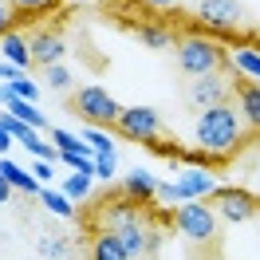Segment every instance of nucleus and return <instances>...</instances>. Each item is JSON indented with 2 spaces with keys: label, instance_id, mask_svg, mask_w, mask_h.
<instances>
[{
  "label": "nucleus",
  "instance_id": "473e14b6",
  "mask_svg": "<svg viewBox=\"0 0 260 260\" xmlns=\"http://www.w3.org/2000/svg\"><path fill=\"white\" fill-rule=\"evenodd\" d=\"M4 67H8V63H4ZM4 67H0V83H4Z\"/></svg>",
  "mask_w": 260,
  "mask_h": 260
},
{
  "label": "nucleus",
  "instance_id": "f03ea898",
  "mask_svg": "<svg viewBox=\"0 0 260 260\" xmlns=\"http://www.w3.org/2000/svg\"><path fill=\"white\" fill-rule=\"evenodd\" d=\"M213 189H217V178H213L205 166H185L174 181H158V197H162V201H178V205H185V201H205Z\"/></svg>",
  "mask_w": 260,
  "mask_h": 260
},
{
  "label": "nucleus",
  "instance_id": "f704fd0d",
  "mask_svg": "<svg viewBox=\"0 0 260 260\" xmlns=\"http://www.w3.org/2000/svg\"><path fill=\"white\" fill-rule=\"evenodd\" d=\"M256 225H260V209H256Z\"/></svg>",
  "mask_w": 260,
  "mask_h": 260
},
{
  "label": "nucleus",
  "instance_id": "f8f14e48",
  "mask_svg": "<svg viewBox=\"0 0 260 260\" xmlns=\"http://www.w3.org/2000/svg\"><path fill=\"white\" fill-rule=\"evenodd\" d=\"M237 111H241L244 126L260 130V83H244L241 91H237Z\"/></svg>",
  "mask_w": 260,
  "mask_h": 260
},
{
  "label": "nucleus",
  "instance_id": "393cba45",
  "mask_svg": "<svg viewBox=\"0 0 260 260\" xmlns=\"http://www.w3.org/2000/svg\"><path fill=\"white\" fill-rule=\"evenodd\" d=\"M59 0H12V8L24 12V16H36V12H51Z\"/></svg>",
  "mask_w": 260,
  "mask_h": 260
},
{
  "label": "nucleus",
  "instance_id": "20e7f679",
  "mask_svg": "<svg viewBox=\"0 0 260 260\" xmlns=\"http://www.w3.org/2000/svg\"><path fill=\"white\" fill-rule=\"evenodd\" d=\"M174 225H178V233L185 241L209 244L213 237H217V213H213V205H205V201H185V205H178V213H174Z\"/></svg>",
  "mask_w": 260,
  "mask_h": 260
},
{
  "label": "nucleus",
  "instance_id": "f257e3e1",
  "mask_svg": "<svg viewBox=\"0 0 260 260\" xmlns=\"http://www.w3.org/2000/svg\"><path fill=\"white\" fill-rule=\"evenodd\" d=\"M241 138H244V118L229 103H217V107H209V111H201L193 118V142L201 154L225 158V154H233L241 146Z\"/></svg>",
  "mask_w": 260,
  "mask_h": 260
},
{
  "label": "nucleus",
  "instance_id": "5701e85b",
  "mask_svg": "<svg viewBox=\"0 0 260 260\" xmlns=\"http://www.w3.org/2000/svg\"><path fill=\"white\" fill-rule=\"evenodd\" d=\"M44 83H48L51 91H71V67H63V63L44 67Z\"/></svg>",
  "mask_w": 260,
  "mask_h": 260
},
{
  "label": "nucleus",
  "instance_id": "a211bd4d",
  "mask_svg": "<svg viewBox=\"0 0 260 260\" xmlns=\"http://www.w3.org/2000/svg\"><path fill=\"white\" fill-rule=\"evenodd\" d=\"M0 51H4V59H8V63H16V67H28V63H32L28 40H24V36H16V32L0 36Z\"/></svg>",
  "mask_w": 260,
  "mask_h": 260
},
{
  "label": "nucleus",
  "instance_id": "2eb2a0df",
  "mask_svg": "<svg viewBox=\"0 0 260 260\" xmlns=\"http://www.w3.org/2000/svg\"><path fill=\"white\" fill-rule=\"evenodd\" d=\"M91 260H130V252L122 248V241L114 237L111 229H107V233H99L95 244H91Z\"/></svg>",
  "mask_w": 260,
  "mask_h": 260
},
{
  "label": "nucleus",
  "instance_id": "cd10ccee",
  "mask_svg": "<svg viewBox=\"0 0 260 260\" xmlns=\"http://www.w3.org/2000/svg\"><path fill=\"white\" fill-rule=\"evenodd\" d=\"M12 24H16V8L0 0V36H8V32H12Z\"/></svg>",
  "mask_w": 260,
  "mask_h": 260
},
{
  "label": "nucleus",
  "instance_id": "9d476101",
  "mask_svg": "<svg viewBox=\"0 0 260 260\" xmlns=\"http://www.w3.org/2000/svg\"><path fill=\"white\" fill-rule=\"evenodd\" d=\"M225 95H229V83L213 71V75H197L193 83H189V103L193 107H201V111H209V107H217V103H225Z\"/></svg>",
  "mask_w": 260,
  "mask_h": 260
},
{
  "label": "nucleus",
  "instance_id": "bb28decb",
  "mask_svg": "<svg viewBox=\"0 0 260 260\" xmlns=\"http://www.w3.org/2000/svg\"><path fill=\"white\" fill-rule=\"evenodd\" d=\"M95 178L99 181L114 178V154H95Z\"/></svg>",
  "mask_w": 260,
  "mask_h": 260
},
{
  "label": "nucleus",
  "instance_id": "6e6552de",
  "mask_svg": "<svg viewBox=\"0 0 260 260\" xmlns=\"http://www.w3.org/2000/svg\"><path fill=\"white\" fill-rule=\"evenodd\" d=\"M28 51H32V63H40V67L63 63L67 40L55 32V28H44V32H32V36H28Z\"/></svg>",
  "mask_w": 260,
  "mask_h": 260
},
{
  "label": "nucleus",
  "instance_id": "6ab92c4d",
  "mask_svg": "<svg viewBox=\"0 0 260 260\" xmlns=\"http://www.w3.org/2000/svg\"><path fill=\"white\" fill-rule=\"evenodd\" d=\"M48 138H51V146L59 150V154H67V150H79V154H91V146L83 142V134H75V130H55V126H48Z\"/></svg>",
  "mask_w": 260,
  "mask_h": 260
},
{
  "label": "nucleus",
  "instance_id": "c85d7f7f",
  "mask_svg": "<svg viewBox=\"0 0 260 260\" xmlns=\"http://www.w3.org/2000/svg\"><path fill=\"white\" fill-rule=\"evenodd\" d=\"M32 174H36V181H40V185H48V181H51V174H55V166H51V162H36V170H32Z\"/></svg>",
  "mask_w": 260,
  "mask_h": 260
},
{
  "label": "nucleus",
  "instance_id": "1a4fd4ad",
  "mask_svg": "<svg viewBox=\"0 0 260 260\" xmlns=\"http://www.w3.org/2000/svg\"><path fill=\"white\" fill-rule=\"evenodd\" d=\"M197 20L209 24V28H217V32L237 28V24H241V4H237V0H201V4H197Z\"/></svg>",
  "mask_w": 260,
  "mask_h": 260
},
{
  "label": "nucleus",
  "instance_id": "412c9836",
  "mask_svg": "<svg viewBox=\"0 0 260 260\" xmlns=\"http://www.w3.org/2000/svg\"><path fill=\"white\" fill-rule=\"evenodd\" d=\"M91 185H95V178H91V174H75V170H71V174L63 178V185H59V189H63L71 201H79V197L91 193Z\"/></svg>",
  "mask_w": 260,
  "mask_h": 260
},
{
  "label": "nucleus",
  "instance_id": "a878e982",
  "mask_svg": "<svg viewBox=\"0 0 260 260\" xmlns=\"http://www.w3.org/2000/svg\"><path fill=\"white\" fill-rule=\"evenodd\" d=\"M40 252H44L48 260H63L67 256V244L55 241V237H44V241H40Z\"/></svg>",
  "mask_w": 260,
  "mask_h": 260
},
{
  "label": "nucleus",
  "instance_id": "b1692460",
  "mask_svg": "<svg viewBox=\"0 0 260 260\" xmlns=\"http://www.w3.org/2000/svg\"><path fill=\"white\" fill-rule=\"evenodd\" d=\"M8 87H12V95H16V99H28V103H36V99H40V87H36V79H24V75H16V79H8Z\"/></svg>",
  "mask_w": 260,
  "mask_h": 260
},
{
  "label": "nucleus",
  "instance_id": "f3484780",
  "mask_svg": "<svg viewBox=\"0 0 260 260\" xmlns=\"http://www.w3.org/2000/svg\"><path fill=\"white\" fill-rule=\"evenodd\" d=\"M233 71H241L248 83H260V51L252 44H244V48L233 51Z\"/></svg>",
  "mask_w": 260,
  "mask_h": 260
},
{
  "label": "nucleus",
  "instance_id": "9b49d317",
  "mask_svg": "<svg viewBox=\"0 0 260 260\" xmlns=\"http://www.w3.org/2000/svg\"><path fill=\"white\" fill-rule=\"evenodd\" d=\"M122 189H126V201H150V197H158V178L150 170H130Z\"/></svg>",
  "mask_w": 260,
  "mask_h": 260
},
{
  "label": "nucleus",
  "instance_id": "c756f323",
  "mask_svg": "<svg viewBox=\"0 0 260 260\" xmlns=\"http://www.w3.org/2000/svg\"><path fill=\"white\" fill-rule=\"evenodd\" d=\"M12 142H16V138H12V134H8V130L0 126V154H8V150H12Z\"/></svg>",
  "mask_w": 260,
  "mask_h": 260
},
{
  "label": "nucleus",
  "instance_id": "0eeeda50",
  "mask_svg": "<svg viewBox=\"0 0 260 260\" xmlns=\"http://www.w3.org/2000/svg\"><path fill=\"white\" fill-rule=\"evenodd\" d=\"M114 126L126 134L130 142H158V134H162V118H158V111L154 107H130V111L118 114V122Z\"/></svg>",
  "mask_w": 260,
  "mask_h": 260
},
{
  "label": "nucleus",
  "instance_id": "2f4dec72",
  "mask_svg": "<svg viewBox=\"0 0 260 260\" xmlns=\"http://www.w3.org/2000/svg\"><path fill=\"white\" fill-rule=\"evenodd\" d=\"M150 8H174V4H178V0H146Z\"/></svg>",
  "mask_w": 260,
  "mask_h": 260
},
{
  "label": "nucleus",
  "instance_id": "ddd939ff",
  "mask_svg": "<svg viewBox=\"0 0 260 260\" xmlns=\"http://www.w3.org/2000/svg\"><path fill=\"white\" fill-rule=\"evenodd\" d=\"M0 174H4V181H8L12 189H20V193H40V181H36V174L20 170L16 162H8V154H0Z\"/></svg>",
  "mask_w": 260,
  "mask_h": 260
},
{
  "label": "nucleus",
  "instance_id": "72a5a7b5",
  "mask_svg": "<svg viewBox=\"0 0 260 260\" xmlns=\"http://www.w3.org/2000/svg\"><path fill=\"white\" fill-rule=\"evenodd\" d=\"M252 48H256V51H260V40H256V44H252Z\"/></svg>",
  "mask_w": 260,
  "mask_h": 260
},
{
  "label": "nucleus",
  "instance_id": "aec40b11",
  "mask_svg": "<svg viewBox=\"0 0 260 260\" xmlns=\"http://www.w3.org/2000/svg\"><path fill=\"white\" fill-rule=\"evenodd\" d=\"M138 40H142L146 48H154V51H166L174 44V32H170L166 24H142V28H138Z\"/></svg>",
  "mask_w": 260,
  "mask_h": 260
},
{
  "label": "nucleus",
  "instance_id": "7c9ffc66",
  "mask_svg": "<svg viewBox=\"0 0 260 260\" xmlns=\"http://www.w3.org/2000/svg\"><path fill=\"white\" fill-rule=\"evenodd\" d=\"M8 197H12V185H8L4 174H0V205H8Z\"/></svg>",
  "mask_w": 260,
  "mask_h": 260
},
{
  "label": "nucleus",
  "instance_id": "39448f33",
  "mask_svg": "<svg viewBox=\"0 0 260 260\" xmlns=\"http://www.w3.org/2000/svg\"><path fill=\"white\" fill-rule=\"evenodd\" d=\"M75 111H79L91 126H111V122H118L122 107H118V99H114L107 87H79V91H75Z\"/></svg>",
  "mask_w": 260,
  "mask_h": 260
},
{
  "label": "nucleus",
  "instance_id": "4be33fe9",
  "mask_svg": "<svg viewBox=\"0 0 260 260\" xmlns=\"http://www.w3.org/2000/svg\"><path fill=\"white\" fill-rule=\"evenodd\" d=\"M83 142L91 146V154H114V138L103 126H87L83 130Z\"/></svg>",
  "mask_w": 260,
  "mask_h": 260
},
{
  "label": "nucleus",
  "instance_id": "423d86ee",
  "mask_svg": "<svg viewBox=\"0 0 260 260\" xmlns=\"http://www.w3.org/2000/svg\"><path fill=\"white\" fill-rule=\"evenodd\" d=\"M213 213L217 217H225L229 225H244V221H252L260 209L256 193H248V189H213Z\"/></svg>",
  "mask_w": 260,
  "mask_h": 260
},
{
  "label": "nucleus",
  "instance_id": "7ed1b4c3",
  "mask_svg": "<svg viewBox=\"0 0 260 260\" xmlns=\"http://www.w3.org/2000/svg\"><path fill=\"white\" fill-rule=\"evenodd\" d=\"M221 59H225V51L217 48L213 40H205V36H181L178 40V67L189 79L213 75V71L221 67Z\"/></svg>",
  "mask_w": 260,
  "mask_h": 260
},
{
  "label": "nucleus",
  "instance_id": "4468645a",
  "mask_svg": "<svg viewBox=\"0 0 260 260\" xmlns=\"http://www.w3.org/2000/svg\"><path fill=\"white\" fill-rule=\"evenodd\" d=\"M40 201H44V209L48 213H55V217H63V221H71L75 217V201L63 193V189H51V185H40Z\"/></svg>",
  "mask_w": 260,
  "mask_h": 260
},
{
  "label": "nucleus",
  "instance_id": "dca6fc26",
  "mask_svg": "<svg viewBox=\"0 0 260 260\" xmlns=\"http://www.w3.org/2000/svg\"><path fill=\"white\" fill-rule=\"evenodd\" d=\"M4 111L8 114H16L20 122H28V126H36V130H48V118H44V111H40V107H36V103H28V99H8V103H4Z\"/></svg>",
  "mask_w": 260,
  "mask_h": 260
}]
</instances>
